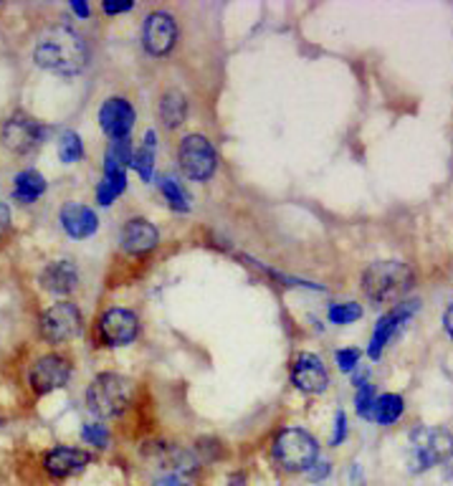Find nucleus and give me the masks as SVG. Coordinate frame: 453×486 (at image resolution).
Returning a JSON list of instances; mask_svg holds the SVG:
<instances>
[{
  "label": "nucleus",
  "instance_id": "4468645a",
  "mask_svg": "<svg viewBox=\"0 0 453 486\" xmlns=\"http://www.w3.org/2000/svg\"><path fill=\"white\" fill-rule=\"evenodd\" d=\"M92 463V453L82 449H69V446H56L43 456V469L51 479H69L84 471Z\"/></svg>",
  "mask_w": 453,
  "mask_h": 486
},
{
  "label": "nucleus",
  "instance_id": "393cba45",
  "mask_svg": "<svg viewBox=\"0 0 453 486\" xmlns=\"http://www.w3.org/2000/svg\"><path fill=\"white\" fill-rule=\"evenodd\" d=\"M84 158V145H82V137L76 132H63L59 137V160L72 165Z\"/></svg>",
  "mask_w": 453,
  "mask_h": 486
},
{
  "label": "nucleus",
  "instance_id": "f704fd0d",
  "mask_svg": "<svg viewBox=\"0 0 453 486\" xmlns=\"http://www.w3.org/2000/svg\"><path fill=\"white\" fill-rule=\"evenodd\" d=\"M8 228H11V208L0 203V233L8 231Z\"/></svg>",
  "mask_w": 453,
  "mask_h": 486
},
{
  "label": "nucleus",
  "instance_id": "7c9ffc66",
  "mask_svg": "<svg viewBox=\"0 0 453 486\" xmlns=\"http://www.w3.org/2000/svg\"><path fill=\"white\" fill-rule=\"evenodd\" d=\"M357 363H360V350H355V347H347V350L337 353V364H340L342 373H352Z\"/></svg>",
  "mask_w": 453,
  "mask_h": 486
},
{
  "label": "nucleus",
  "instance_id": "c85d7f7f",
  "mask_svg": "<svg viewBox=\"0 0 453 486\" xmlns=\"http://www.w3.org/2000/svg\"><path fill=\"white\" fill-rule=\"evenodd\" d=\"M82 438L89 446H97V449L110 446V431H107V425L101 423H86L84 431H82Z\"/></svg>",
  "mask_w": 453,
  "mask_h": 486
},
{
  "label": "nucleus",
  "instance_id": "473e14b6",
  "mask_svg": "<svg viewBox=\"0 0 453 486\" xmlns=\"http://www.w3.org/2000/svg\"><path fill=\"white\" fill-rule=\"evenodd\" d=\"M344 438H347V415L340 411L337 421H334V436H332V446H340Z\"/></svg>",
  "mask_w": 453,
  "mask_h": 486
},
{
  "label": "nucleus",
  "instance_id": "e433bc0d",
  "mask_svg": "<svg viewBox=\"0 0 453 486\" xmlns=\"http://www.w3.org/2000/svg\"><path fill=\"white\" fill-rule=\"evenodd\" d=\"M228 486H246L244 474H231L228 476Z\"/></svg>",
  "mask_w": 453,
  "mask_h": 486
},
{
  "label": "nucleus",
  "instance_id": "bb28decb",
  "mask_svg": "<svg viewBox=\"0 0 453 486\" xmlns=\"http://www.w3.org/2000/svg\"><path fill=\"white\" fill-rule=\"evenodd\" d=\"M159 190H162V195L168 198V203H170V208H175V210L185 213V210L190 208V200H188V195H185V190L180 188V182H175L172 178H159Z\"/></svg>",
  "mask_w": 453,
  "mask_h": 486
},
{
  "label": "nucleus",
  "instance_id": "f03ea898",
  "mask_svg": "<svg viewBox=\"0 0 453 486\" xmlns=\"http://www.w3.org/2000/svg\"><path fill=\"white\" fill-rule=\"evenodd\" d=\"M416 274L403 261H378L362 271V292L378 304L395 302L413 289Z\"/></svg>",
  "mask_w": 453,
  "mask_h": 486
},
{
  "label": "nucleus",
  "instance_id": "a878e982",
  "mask_svg": "<svg viewBox=\"0 0 453 486\" xmlns=\"http://www.w3.org/2000/svg\"><path fill=\"white\" fill-rule=\"evenodd\" d=\"M193 476H196L193 471H185V469L162 466V471L152 479V486H196Z\"/></svg>",
  "mask_w": 453,
  "mask_h": 486
},
{
  "label": "nucleus",
  "instance_id": "0eeeda50",
  "mask_svg": "<svg viewBox=\"0 0 453 486\" xmlns=\"http://www.w3.org/2000/svg\"><path fill=\"white\" fill-rule=\"evenodd\" d=\"M82 325H84V319H82L79 306L72 302H59L41 315L38 332L51 345H62V342L74 340L76 335L82 332Z\"/></svg>",
  "mask_w": 453,
  "mask_h": 486
},
{
  "label": "nucleus",
  "instance_id": "7ed1b4c3",
  "mask_svg": "<svg viewBox=\"0 0 453 486\" xmlns=\"http://www.w3.org/2000/svg\"><path fill=\"white\" fill-rule=\"evenodd\" d=\"M451 433L446 428H430L420 425L408 438V471L410 474H426L429 469L448 462L451 456Z\"/></svg>",
  "mask_w": 453,
  "mask_h": 486
},
{
  "label": "nucleus",
  "instance_id": "f257e3e1",
  "mask_svg": "<svg viewBox=\"0 0 453 486\" xmlns=\"http://www.w3.org/2000/svg\"><path fill=\"white\" fill-rule=\"evenodd\" d=\"M34 59L41 69L59 76H74L84 72L89 51H86L84 38L76 34L69 25H53L43 36L38 38Z\"/></svg>",
  "mask_w": 453,
  "mask_h": 486
},
{
  "label": "nucleus",
  "instance_id": "20e7f679",
  "mask_svg": "<svg viewBox=\"0 0 453 486\" xmlns=\"http://www.w3.org/2000/svg\"><path fill=\"white\" fill-rule=\"evenodd\" d=\"M132 383L117 373H101L86 390V408L97 418H117L130 408Z\"/></svg>",
  "mask_w": 453,
  "mask_h": 486
},
{
  "label": "nucleus",
  "instance_id": "412c9836",
  "mask_svg": "<svg viewBox=\"0 0 453 486\" xmlns=\"http://www.w3.org/2000/svg\"><path fill=\"white\" fill-rule=\"evenodd\" d=\"M403 408H405V401L398 395V393H385V395L375 398L370 418H375L380 425H390V423H395L400 415H403Z\"/></svg>",
  "mask_w": 453,
  "mask_h": 486
},
{
  "label": "nucleus",
  "instance_id": "9d476101",
  "mask_svg": "<svg viewBox=\"0 0 453 486\" xmlns=\"http://www.w3.org/2000/svg\"><path fill=\"white\" fill-rule=\"evenodd\" d=\"M72 377V363L63 355H43L31 370V385L38 395L63 388Z\"/></svg>",
  "mask_w": 453,
  "mask_h": 486
},
{
  "label": "nucleus",
  "instance_id": "b1692460",
  "mask_svg": "<svg viewBox=\"0 0 453 486\" xmlns=\"http://www.w3.org/2000/svg\"><path fill=\"white\" fill-rule=\"evenodd\" d=\"M127 188V175L124 172H111V175H104V180L99 182L97 188V200L99 206H111L120 195L124 193Z\"/></svg>",
  "mask_w": 453,
  "mask_h": 486
},
{
  "label": "nucleus",
  "instance_id": "aec40b11",
  "mask_svg": "<svg viewBox=\"0 0 453 486\" xmlns=\"http://www.w3.org/2000/svg\"><path fill=\"white\" fill-rule=\"evenodd\" d=\"M46 193V180L43 175L36 170H24L15 178V188H13V198L21 203H34L41 195Z\"/></svg>",
  "mask_w": 453,
  "mask_h": 486
},
{
  "label": "nucleus",
  "instance_id": "5701e85b",
  "mask_svg": "<svg viewBox=\"0 0 453 486\" xmlns=\"http://www.w3.org/2000/svg\"><path fill=\"white\" fill-rule=\"evenodd\" d=\"M130 165L140 172V178L145 182L152 180V170H155V132L145 134V147L132 152Z\"/></svg>",
  "mask_w": 453,
  "mask_h": 486
},
{
  "label": "nucleus",
  "instance_id": "6ab92c4d",
  "mask_svg": "<svg viewBox=\"0 0 453 486\" xmlns=\"http://www.w3.org/2000/svg\"><path fill=\"white\" fill-rule=\"evenodd\" d=\"M185 117H188V102H185L183 92H178V89L165 92L162 99H159V120L165 122V127L178 130L185 122Z\"/></svg>",
  "mask_w": 453,
  "mask_h": 486
},
{
  "label": "nucleus",
  "instance_id": "2f4dec72",
  "mask_svg": "<svg viewBox=\"0 0 453 486\" xmlns=\"http://www.w3.org/2000/svg\"><path fill=\"white\" fill-rule=\"evenodd\" d=\"M330 474H332V463L314 462V466L306 471V479H309L312 484H319V481H324V479H327Z\"/></svg>",
  "mask_w": 453,
  "mask_h": 486
},
{
  "label": "nucleus",
  "instance_id": "f3484780",
  "mask_svg": "<svg viewBox=\"0 0 453 486\" xmlns=\"http://www.w3.org/2000/svg\"><path fill=\"white\" fill-rule=\"evenodd\" d=\"M62 226L72 238H89L99 228L97 213L82 203H66L62 208Z\"/></svg>",
  "mask_w": 453,
  "mask_h": 486
},
{
  "label": "nucleus",
  "instance_id": "a211bd4d",
  "mask_svg": "<svg viewBox=\"0 0 453 486\" xmlns=\"http://www.w3.org/2000/svg\"><path fill=\"white\" fill-rule=\"evenodd\" d=\"M41 284H43V289L53 294H69L74 292L76 284H79V271L72 261H53L43 268Z\"/></svg>",
  "mask_w": 453,
  "mask_h": 486
},
{
  "label": "nucleus",
  "instance_id": "1a4fd4ad",
  "mask_svg": "<svg viewBox=\"0 0 453 486\" xmlns=\"http://www.w3.org/2000/svg\"><path fill=\"white\" fill-rule=\"evenodd\" d=\"M175 41H178V24H175V18H172L170 13H149L148 18H145V25H142L145 51L152 53V56H165V53L172 51Z\"/></svg>",
  "mask_w": 453,
  "mask_h": 486
},
{
  "label": "nucleus",
  "instance_id": "c9c22d12",
  "mask_svg": "<svg viewBox=\"0 0 453 486\" xmlns=\"http://www.w3.org/2000/svg\"><path fill=\"white\" fill-rule=\"evenodd\" d=\"M72 8H74L76 15H82V18H86V15H89V5L79 3V0H74V3H72Z\"/></svg>",
  "mask_w": 453,
  "mask_h": 486
},
{
  "label": "nucleus",
  "instance_id": "4c0bfd02",
  "mask_svg": "<svg viewBox=\"0 0 453 486\" xmlns=\"http://www.w3.org/2000/svg\"><path fill=\"white\" fill-rule=\"evenodd\" d=\"M443 327H446V332H451V309H446V316H443Z\"/></svg>",
  "mask_w": 453,
  "mask_h": 486
},
{
  "label": "nucleus",
  "instance_id": "423d86ee",
  "mask_svg": "<svg viewBox=\"0 0 453 486\" xmlns=\"http://www.w3.org/2000/svg\"><path fill=\"white\" fill-rule=\"evenodd\" d=\"M178 162L183 168L185 178L203 182L213 178V172L218 168V155L216 147L210 145L203 134H188L180 147H178Z\"/></svg>",
  "mask_w": 453,
  "mask_h": 486
},
{
  "label": "nucleus",
  "instance_id": "dca6fc26",
  "mask_svg": "<svg viewBox=\"0 0 453 486\" xmlns=\"http://www.w3.org/2000/svg\"><path fill=\"white\" fill-rule=\"evenodd\" d=\"M159 241L158 228L145 219H132L124 223L122 236H120V243L127 254H148L152 251Z\"/></svg>",
  "mask_w": 453,
  "mask_h": 486
},
{
  "label": "nucleus",
  "instance_id": "9b49d317",
  "mask_svg": "<svg viewBox=\"0 0 453 486\" xmlns=\"http://www.w3.org/2000/svg\"><path fill=\"white\" fill-rule=\"evenodd\" d=\"M140 332V319L130 309H110L99 319V335L111 347H122L135 340Z\"/></svg>",
  "mask_w": 453,
  "mask_h": 486
},
{
  "label": "nucleus",
  "instance_id": "2eb2a0df",
  "mask_svg": "<svg viewBox=\"0 0 453 486\" xmlns=\"http://www.w3.org/2000/svg\"><path fill=\"white\" fill-rule=\"evenodd\" d=\"M418 304L420 302H405V304H398L395 309H392L390 315H385L382 319L378 322V327H375V332H372V340H370V357L372 360H378L380 355H382V347L390 342V337L398 332V327L403 325V322H408L410 316L418 312Z\"/></svg>",
  "mask_w": 453,
  "mask_h": 486
},
{
  "label": "nucleus",
  "instance_id": "72a5a7b5",
  "mask_svg": "<svg viewBox=\"0 0 453 486\" xmlns=\"http://www.w3.org/2000/svg\"><path fill=\"white\" fill-rule=\"evenodd\" d=\"M101 8H104V13H110V15H114V13H127V11H132V8H135V3H132V0H130V3H104V5H101Z\"/></svg>",
  "mask_w": 453,
  "mask_h": 486
},
{
  "label": "nucleus",
  "instance_id": "4be33fe9",
  "mask_svg": "<svg viewBox=\"0 0 453 486\" xmlns=\"http://www.w3.org/2000/svg\"><path fill=\"white\" fill-rule=\"evenodd\" d=\"M132 160V147H130V140H114L107 152H104V175H111V172H124V168L130 165Z\"/></svg>",
  "mask_w": 453,
  "mask_h": 486
},
{
  "label": "nucleus",
  "instance_id": "6e6552de",
  "mask_svg": "<svg viewBox=\"0 0 453 486\" xmlns=\"http://www.w3.org/2000/svg\"><path fill=\"white\" fill-rule=\"evenodd\" d=\"M0 140L3 145L8 147L15 155H25V152H34L41 140H43V127L38 124L34 117H28L24 112L13 114L8 120L3 122L0 127Z\"/></svg>",
  "mask_w": 453,
  "mask_h": 486
},
{
  "label": "nucleus",
  "instance_id": "f8f14e48",
  "mask_svg": "<svg viewBox=\"0 0 453 486\" xmlns=\"http://www.w3.org/2000/svg\"><path fill=\"white\" fill-rule=\"evenodd\" d=\"M292 383L296 390H302L306 395H319L327 390L330 375L324 370L322 357L312 353H302L292 364Z\"/></svg>",
  "mask_w": 453,
  "mask_h": 486
},
{
  "label": "nucleus",
  "instance_id": "c756f323",
  "mask_svg": "<svg viewBox=\"0 0 453 486\" xmlns=\"http://www.w3.org/2000/svg\"><path fill=\"white\" fill-rule=\"evenodd\" d=\"M372 403H375V390H372V385H370V383H360V390H357L355 398L357 413L362 415V418H370V413H372Z\"/></svg>",
  "mask_w": 453,
  "mask_h": 486
},
{
  "label": "nucleus",
  "instance_id": "ddd939ff",
  "mask_svg": "<svg viewBox=\"0 0 453 486\" xmlns=\"http://www.w3.org/2000/svg\"><path fill=\"white\" fill-rule=\"evenodd\" d=\"M99 124L111 140H127L135 127V110L127 99L111 97L99 110Z\"/></svg>",
  "mask_w": 453,
  "mask_h": 486
},
{
  "label": "nucleus",
  "instance_id": "cd10ccee",
  "mask_svg": "<svg viewBox=\"0 0 453 486\" xmlns=\"http://www.w3.org/2000/svg\"><path fill=\"white\" fill-rule=\"evenodd\" d=\"M362 316V306L355 302H342L330 306V322L332 325H350Z\"/></svg>",
  "mask_w": 453,
  "mask_h": 486
},
{
  "label": "nucleus",
  "instance_id": "39448f33",
  "mask_svg": "<svg viewBox=\"0 0 453 486\" xmlns=\"http://www.w3.org/2000/svg\"><path fill=\"white\" fill-rule=\"evenodd\" d=\"M274 459L289 474H306L319 462V443L304 428H284L274 441Z\"/></svg>",
  "mask_w": 453,
  "mask_h": 486
}]
</instances>
